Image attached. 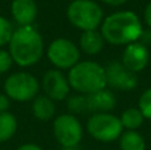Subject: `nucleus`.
Here are the masks:
<instances>
[{"label":"nucleus","instance_id":"1","mask_svg":"<svg viewBox=\"0 0 151 150\" xmlns=\"http://www.w3.org/2000/svg\"><path fill=\"white\" fill-rule=\"evenodd\" d=\"M142 29L139 17L131 11L115 12L102 21L101 33L113 45H129L138 40Z\"/></svg>","mask_w":151,"mask_h":150},{"label":"nucleus","instance_id":"2","mask_svg":"<svg viewBox=\"0 0 151 150\" xmlns=\"http://www.w3.org/2000/svg\"><path fill=\"white\" fill-rule=\"evenodd\" d=\"M44 53L42 37L32 25L20 27L9 41V55L20 66L35 65Z\"/></svg>","mask_w":151,"mask_h":150},{"label":"nucleus","instance_id":"3","mask_svg":"<svg viewBox=\"0 0 151 150\" xmlns=\"http://www.w3.org/2000/svg\"><path fill=\"white\" fill-rule=\"evenodd\" d=\"M68 82L69 87L81 94H90L97 90L105 89L106 87L105 69L94 61L77 63L69 71Z\"/></svg>","mask_w":151,"mask_h":150},{"label":"nucleus","instance_id":"4","mask_svg":"<svg viewBox=\"0 0 151 150\" xmlns=\"http://www.w3.org/2000/svg\"><path fill=\"white\" fill-rule=\"evenodd\" d=\"M102 9L91 0H74L68 7V19L82 31L97 29L102 23Z\"/></svg>","mask_w":151,"mask_h":150},{"label":"nucleus","instance_id":"5","mask_svg":"<svg viewBox=\"0 0 151 150\" xmlns=\"http://www.w3.org/2000/svg\"><path fill=\"white\" fill-rule=\"evenodd\" d=\"M40 89V84L35 76L27 72L13 73L5 80L4 92L9 100L20 101H31L36 98Z\"/></svg>","mask_w":151,"mask_h":150},{"label":"nucleus","instance_id":"6","mask_svg":"<svg viewBox=\"0 0 151 150\" xmlns=\"http://www.w3.org/2000/svg\"><path fill=\"white\" fill-rule=\"evenodd\" d=\"M121 120L110 113H96L88 121V132L93 138L101 142H111L122 134Z\"/></svg>","mask_w":151,"mask_h":150},{"label":"nucleus","instance_id":"7","mask_svg":"<svg viewBox=\"0 0 151 150\" xmlns=\"http://www.w3.org/2000/svg\"><path fill=\"white\" fill-rule=\"evenodd\" d=\"M48 58L58 69H72L80 60V50L68 39H56L48 47Z\"/></svg>","mask_w":151,"mask_h":150},{"label":"nucleus","instance_id":"8","mask_svg":"<svg viewBox=\"0 0 151 150\" xmlns=\"http://www.w3.org/2000/svg\"><path fill=\"white\" fill-rule=\"evenodd\" d=\"M53 133L56 140L64 148H73L82 138V128L73 114H61L53 122Z\"/></svg>","mask_w":151,"mask_h":150},{"label":"nucleus","instance_id":"9","mask_svg":"<svg viewBox=\"0 0 151 150\" xmlns=\"http://www.w3.org/2000/svg\"><path fill=\"white\" fill-rule=\"evenodd\" d=\"M106 85L118 90H131L138 84V77L121 61H111L105 66Z\"/></svg>","mask_w":151,"mask_h":150},{"label":"nucleus","instance_id":"10","mask_svg":"<svg viewBox=\"0 0 151 150\" xmlns=\"http://www.w3.org/2000/svg\"><path fill=\"white\" fill-rule=\"evenodd\" d=\"M42 88H44L47 97L57 101L66 98L69 94V90H70L68 79L57 69H50L44 74Z\"/></svg>","mask_w":151,"mask_h":150},{"label":"nucleus","instance_id":"11","mask_svg":"<svg viewBox=\"0 0 151 150\" xmlns=\"http://www.w3.org/2000/svg\"><path fill=\"white\" fill-rule=\"evenodd\" d=\"M150 61V53L146 47L139 44L138 41L131 43L126 47L125 52L122 55V61L121 63L129 69L134 72H141L147 66Z\"/></svg>","mask_w":151,"mask_h":150},{"label":"nucleus","instance_id":"12","mask_svg":"<svg viewBox=\"0 0 151 150\" xmlns=\"http://www.w3.org/2000/svg\"><path fill=\"white\" fill-rule=\"evenodd\" d=\"M11 11L15 21L20 27L32 25L37 16V5L35 0H13Z\"/></svg>","mask_w":151,"mask_h":150},{"label":"nucleus","instance_id":"13","mask_svg":"<svg viewBox=\"0 0 151 150\" xmlns=\"http://www.w3.org/2000/svg\"><path fill=\"white\" fill-rule=\"evenodd\" d=\"M88 101V109L91 113H109L115 108V97L110 90L101 89L90 94H85Z\"/></svg>","mask_w":151,"mask_h":150},{"label":"nucleus","instance_id":"14","mask_svg":"<svg viewBox=\"0 0 151 150\" xmlns=\"http://www.w3.org/2000/svg\"><path fill=\"white\" fill-rule=\"evenodd\" d=\"M105 45V39L102 33L97 29L83 31L80 37V47L88 55H97L102 50Z\"/></svg>","mask_w":151,"mask_h":150},{"label":"nucleus","instance_id":"15","mask_svg":"<svg viewBox=\"0 0 151 150\" xmlns=\"http://www.w3.org/2000/svg\"><path fill=\"white\" fill-rule=\"evenodd\" d=\"M32 110L36 118L41 120V121H49L55 116V104L53 100H50L47 96H39L35 98L33 105H32Z\"/></svg>","mask_w":151,"mask_h":150},{"label":"nucleus","instance_id":"16","mask_svg":"<svg viewBox=\"0 0 151 150\" xmlns=\"http://www.w3.org/2000/svg\"><path fill=\"white\" fill-rule=\"evenodd\" d=\"M119 148L121 150H146V144L138 132L127 130L121 134Z\"/></svg>","mask_w":151,"mask_h":150},{"label":"nucleus","instance_id":"17","mask_svg":"<svg viewBox=\"0 0 151 150\" xmlns=\"http://www.w3.org/2000/svg\"><path fill=\"white\" fill-rule=\"evenodd\" d=\"M17 129L16 117L9 112L0 113V142L11 140Z\"/></svg>","mask_w":151,"mask_h":150},{"label":"nucleus","instance_id":"18","mask_svg":"<svg viewBox=\"0 0 151 150\" xmlns=\"http://www.w3.org/2000/svg\"><path fill=\"white\" fill-rule=\"evenodd\" d=\"M121 124L125 129L127 130H137L142 124H143V114L141 113V110L137 108H129L121 116Z\"/></svg>","mask_w":151,"mask_h":150},{"label":"nucleus","instance_id":"19","mask_svg":"<svg viewBox=\"0 0 151 150\" xmlns=\"http://www.w3.org/2000/svg\"><path fill=\"white\" fill-rule=\"evenodd\" d=\"M68 108L72 113L74 114H83L88 113V101H86L85 94H77L72 96L68 98Z\"/></svg>","mask_w":151,"mask_h":150},{"label":"nucleus","instance_id":"20","mask_svg":"<svg viewBox=\"0 0 151 150\" xmlns=\"http://www.w3.org/2000/svg\"><path fill=\"white\" fill-rule=\"evenodd\" d=\"M13 32L15 31H13L12 24L5 17L0 16V47H3L5 44H9Z\"/></svg>","mask_w":151,"mask_h":150},{"label":"nucleus","instance_id":"21","mask_svg":"<svg viewBox=\"0 0 151 150\" xmlns=\"http://www.w3.org/2000/svg\"><path fill=\"white\" fill-rule=\"evenodd\" d=\"M138 106H139L138 109L143 114L145 118L151 120V88L142 93L141 98H139Z\"/></svg>","mask_w":151,"mask_h":150},{"label":"nucleus","instance_id":"22","mask_svg":"<svg viewBox=\"0 0 151 150\" xmlns=\"http://www.w3.org/2000/svg\"><path fill=\"white\" fill-rule=\"evenodd\" d=\"M12 57H11L9 52L0 49V73H5L7 71H9L12 66Z\"/></svg>","mask_w":151,"mask_h":150},{"label":"nucleus","instance_id":"23","mask_svg":"<svg viewBox=\"0 0 151 150\" xmlns=\"http://www.w3.org/2000/svg\"><path fill=\"white\" fill-rule=\"evenodd\" d=\"M137 41L147 48V45L151 44V31H142Z\"/></svg>","mask_w":151,"mask_h":150},{"label":"nucleus","instance_id":"24","mask_svg":"<svg viewBox=\"0 0 151 150\" xmlns=\"http://www.w3.org/2000/svg\"><path fill=\"white\" fill-rule=\"evenodd\" d=\"M8 108H9V98L5 93H0V113L7 112Z\"/></svg>","mask_w":151,"mask_h":150},{"label":"nucleus","instance_id":"25","mask_svg":"<svg viewBox=\"0 0 151 150\" xmlns=\"http://www.w3.org/2000/svg\"><path fill=\"white\" fill-rule=\"evenodd\" d=\"M145 20H146L147 25L151 28V3H149V5L145 9Z\"/></svg>","mask_w":151,"mask_h":150},{"label":"nucleus","instance_id":"26","mask_svg":"<svg viewBox=\"0 0 151 150\" xmlns=\"http://www.w3.org/2000/svg\"><path fill=\"white\" fill-rule=\"evenodd\" d=\"M17 150H42L40 146L35 145V144H25V145H21Z\"/></svg>","mask_w":151,"mask_h":150},{"label":"nucleus","instance_id":"27","mask_svg":"<svg viewBox=\"0 0 151 150\" xmlns=\"http://www.w3.org/2000/svg\"><path fill=\"white\" fill-rule=\"evenodd\" d=\"M101 1L106 3V4H110V5H121L123 3H126L127 0H101Z\"/></svg>","mask_w":151,"mask_h":150},{"label":"nucleus","instance_id":"28","mask_svg":"<svg viewBox=\"0 0 151 150\" xmlns=\"http://www.w3.org/2000/svg\"><path fill=\"white\" fill-rule=\"evenodd\" d=\"M63 150H78L77 146H73V148H64Z\"/></svg>","mask_w":151,"mask_h":150}]
</instances>
